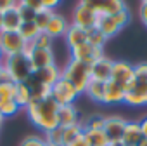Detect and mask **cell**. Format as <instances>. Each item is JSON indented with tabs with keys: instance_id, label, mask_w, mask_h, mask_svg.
I'll return each instance as SVG.
<instances>
[{
	"instance_id": "8d00e7d4",
	"label": "cell",
	"mask_w": 147,
	"mask_h": 146,
	"mask_svg": "<svg viewBox=\"0 0 147 146\" xmlns=\"http://www.w3.org/2000/svg\"><path fill=\"white\" fill-rule=\"evenodd\" d=\"M18 0H0V14H5L12 9H16Z\"/></svg>"
},
{
	"instance_id": "ffe728a7",
	"label": "cell",
	"mask_w": 147,
	"mask_h": 146,
	"mask_svg": "<svg viewBox=\"0 0 147 146\" xmlns=\"http://www.w3.org/2000/svg\"><path fill=\"white\" fill-rule=\"evenodd\" d=\"M121 141L125 146H138V143L142 141V132H140L138 122H126Z\"/></svg>"
},
{
	"instance_id": "7a4b0ae2",
	"label": "cell",
	"mask_w": 147,
	"mask_h": 146,
	"mask_svg": "<svg viewBox=\"0 0 147 146\" xmlns=\"http://www.w3.org/2000/svg\"><path fill=\"white\" fill-rule=\"evenodd\" d=\"M125 104L135 108L147 106V63L135 64L133 80L125 92Z\"/></svg>"
},
{
	"instance_id": "7c38bea8",
	"label": "cell",
	"mask_w": 147,
	"mask_h": 146,
	"mask_svg": "<svg viewBox=\"0 0 147 146\" xmlns=\"http://www.w3.org/2000/svg\"><path fill=\"white\" fill-rule=\"evenodd\" d=\"M125 127H126V120L118 117V115H111V117H106V123H104V132L109 139V143H114V141H121L123 137V132H125Z\"/></svg>"
},
{
	"instance_id": "e0dca14e",
	"label": "cell",
	"mask_w": 147,
	"mask_h": 146,
	"mask_svg": "<svg viewBox=\"0 0 147 146\" xmlns=\"http://www.w3.org/2000/svg\"><path fill=\"white\" fill-rule=\"evenodd\" d=\"M23 84L30 89L33 99H43V98H49V96H50V87L45 85V84H42V82L33 75V73L28 77V80L23 82Z\"/></svg>"
},
{
	"instance_id": "d6986e66",
	"label": "cell",
	"mask_w": 147,
	"mask_h": 146,
	"mask_svg": "<svg viewBox=\"0 0 147 146\" xmlns=\"http://www.w3.org/2000/svg\"><path fill=\"white\" fill-rule=\"evenodd\" d=\"M64 38H66V44H67L69 49H75V47H80V45L87 44V31L75 26V25H69Z\"/></svg>"
},
{
	"instance_id": "7bdbcfd3",
	"label": "cell",
	"mask_w": 147,
	"mask_h": 146,
	"mask_svg": "<svg viewBox=\"0 0 147 146\" xmlns=\"http://www.w3.org/2000/svg\"><path fill=\"white\" fill-rule=\"evenodd\" d=\"M138 146H147V137H142V141L138 143Z\"/></svg>"
},
{
	"instance_id": "5bb4252c",
	"label": "cell",
	"mask_w": 147,
	"mask_h": 146,
	"mask_svg": "<svg viewBox=\"0 0 147 146\" xmlns=\"http://www.w3.org/2000/svg\"><path fill=\"white\" fill-rule=\"evenodd\" d=\"M104 104L113 106V104H121L125 103V89L118 84H114L113 80L104 84Z\"/></svg>"
},
{
	"instance_id": "ee69618b",
	"label": "cell",
	"mask_w": 147,
	"mask_h": 146,
	"mask_svg": "<svg viewBox=\"0 0 147 146\" xmlns=\"http://www.w3.org/2000/svg\"><path fill=\"white\" fill-rule=\"evenodd\" d=\"M2 18H4V14H0V31H2Z\"/></svg>"
},
{
	"instance_id": "44dd1931",
	"label": "cell",
	"mask_w": 147,
	"mask_h": 146,
	"mask_svg": "<svg viewBox=\"0 0 147 146\" xmlns=\"http://www.w3.org/2000/svg\"><path fill=\"white\" fill-rule=\"evenodd\" d=\"M97 28L100 30V33L109 40L111 37H114L121 26L118 25V21L114 19V16H99V21H97Z\"/></svg>"
},
{
	"instance_id": "ab89813d",
	"label": "cell",
	"mask_w": 147,
	"mask_h": 146,
	"mask_svg": "<svg viewBox=\"0 0 147 146\" xmlns=\"http://www.w3.org/2000/svg\"><path fill=\"white\" fill-rule=\"evenodd\" d=\"M138 125H140V132H142V137H147V117H144V118L138 122Z\"/></svg>"
},
{
	"instance_id": "4dcf8cb0",
	"label": "cell",
	"mask_w": 147,
	"mask_h": 146,
	"mask_svg": "<svg viewBox=\"0 0 147 146\" xmlns=\"http://www.w3.org/2000/svg\"><path fill=\"white\" fill-rule=\"evenodd\" d=\"M104 123H106V117L92 115L83 122V129L85 130H104Z\"/></svg>"
},
{
	"instance_id": "3957f363",
	"label": "cell",
	"mask_w": 147,
	"mask_h": 146,
	"mask_svg": "<svg viewBox=\"0 0 147 146\" xmlns=\"http://www.w3.org/2000/svg\"><path fill=\"white\" fill-rule=\"evenodd\" d=\"M61 78L69 82L73 87L76 89L78 94H85L88 84L92 82V73H90V64L69 59L67 64L61 70Z\"/></svg>"
},
{
	"instance_id": "ac0fdd59",
	"label": "cell",
	"mask_w": 147,
	"mask_h": 146,
	"mask_svg": "<svg viewBox=\"0 0 147 146\" xmlns=\"http://www.w3.org/2000/svg\"><path fill=\"white\" fill-rule=\"evenodd\" d=\"M33 75H35L42 84L52 87V85L61 78V70H59L55 64H52V66H47V68H42V70H35Z\"/></svg>"
},
{
	"instance_id": "8992f818",
	"label": "cell",
	"mask_w": 147,
	"mask_h": 146,
	"mask_svg": "<svg viewBox=\"0 0 147 146\" xmlns=\"http://www.w3.org/2000/svg\"><path fill=\"white\" fill-rule=\"evenodd\" d=\"M26 40L21 37L19 31H0V50L4 57L23 54Z\"/></svg>"
},
{
	"instance_id": "4316f807",
	"label": "cell",
	"mask_w": 147,
	"mask_h": 146,
	"mask_svg": "<svg viewBox=\"0 0 147 146\" xmlns=\"http://www.w3.org/2000/svg\"><path fill=\"white\" fill-rule=\"evenodd\" d=\"M16 89H18V84H14L11 80L0 82V103L2 101H12L16 98Z\"/></svg>"
},
{
	"instance_id": "52a82bcc",
	"label": "cell",
	"mask_w": 147,
	"mask_h": 146,
	"mask_svg": "<svg viewBox=\"0 0 147 146\" xmlns=\"http://www.w3.org/2000/svg\"><path fill=\"white\" fill-rule=\"evenodd\" d=\"M97 21H99V16L87 5V2L83 0V2H80L75 11H73V23L71 25H75L85 31L92 30V28H97Z\"/></svg>"
},
{
	"instance_id": "f6af8a7d",
	"label": "cell",
	"mask_w": 147,
	"mask_h": 146,
	"mask_svg": "<svg viewBox=\"0 0 147 146\" xmlns=\"http://www.w3.org/2000/svg\"><path fill=\"white\" fill-rule=\"evenodd\" d=\"M4 120H5V118H4L2 115H0V127H2V123H4Z\"/></svg>"
},
{
	"instance_id": "ba28073f",
	"label": "cell",
	"mask_w": 147,
	"mask_h": 146,
	"mask_svg": "<svg viewBox=\"0 0 147 146\" xmlns=\"http://www.w3.org/2000/svg\"><path fill=\"white\" fill-rule=\"evenodd\" d=\"M135 75V66L126 63V61H114L113 64V73H111V80L118 85H121L126 92V89L130 87L131 80Z\"/></svg>"
},
{
	"instance_id": "1f68e13d",
	"label": "cell",
	"mask_w": 147,
	"mask_h": 146,
	"mask_svg": "<svg viewBox=\"0 0 147 146\" xmlns=\"http://www.w3.org/2000/svg\"><path fill=\"white\" fill-rule=\"evenodd\" d=\"M21 108L18 106V103L12 99V101H2L0 103V115L4 118H9V117H14Z\"/></svg>"
},
{
	"instance_id": "bcb514c9",
	"label": "cell",
	"mask_w": 147,
	"mask_h": 146,
	"mask_svg": "<svg viewBox=\"0 0 147 146\" xmlns=\"http://www.w3.org/2000/svg\"><path fill=\"white\" fill-rule=\"evenodd\" d=\"M4 61V54H2V50H0V63Z\"/></svg>"
},
{
	"instance_id": "6da1fadb",
	"label": "cell",
	"mask_w": 147,
	"mask_h": 146,
	"mask_svg": "<svg viewBox=\"0 0 147 146\" xmlns=\"http://www.w3.org/2000/svg\"><path fill=\"white\" fill-rule=\"evenodd\" d=\"M24 110L28 113L30 122L35 127L42 129L43 132H49V130H52L59 125V122H57L59 104L50 96L43 98V99H33Z\"/></svg>"
},
{
	"instance_id": "603a6c76",
	"label": "cell",
	"mask_w": 147,
	"mask_h": 146,
	"mask_svg": "<svg viewBox=\"0 0 147 146\" xmlns=\"http://www.w3.org/2000/svg\"><path fill=\"white\" fill-rule=\"evenodd\" d=\"M85 129H83V122L80 120L78 123L75 125H69V127H62V141H64V146H67L69 143H73L80 134H83Z\"/></svg>"
},
{
	"instance_id": "7402d4cb",
	"label": "cell",
	"mask_w": 147,
	"mask_h": 146,
	"mask_svg": "<svg viewBox=\"0 0 147 146\" xmlns=\"http://www.w3.org/2000/svg\"><path fill=\"white\" fill-rule=\"evenodd\" d=\"M16 7H18V4H16ZM21 25H23V19H21L18 9L5 12L2 18V31H19Z\"/></svg>"
},
{
	"instance_id": "4fadbf2b",
	"label": "cell",
	"mask_w": 147,
	"mask_h": 146,
	"mask_svg": "<svg viewBox=\"0 0 147 146\" xmlns=\"http://www.w3.org/2000/svg\"><path fill=\"white\" fill-rule=\"evenodd\" d=\"M67 28H69V25H67L66 18L62 14H59V12H54L52 18H50V21H49V25H47V28H45V33L50 38L55 40L59 37H64L66 31H67Z\"/></svg>"
},
{
	"instance_id": "f546056e",
	"label": "cell",
	"mask_w": 147,
	"mask_h": 146,
	"mask_svg": "<svg viewBox=\"0 0 147 146\" xmlns=\"http://www.w3.org/2000/svg\"><path fill=\"white\" fill-rule=\"evenodd\" d=\"M19 33H21V37L26 40V42H31V40H35L42 31L36 28V25L31 21V23H23L21 25V28H19Z\"/></svg>"
},
{
	"instance_id": "8fae6325",
	"label": "cell",
	"mask_w": 147,
	"mask_h": 146,
	"mask_svg": "<svg viewBox=\"0 0 147 146\" xmlns=\"http://www.w3.org/2000/svg\"><path fill=\"white\" fill-rule=\"evenodd\" d=\"M113 64L114 61L109 59L107 56H102L100 59H97L94 64H90V73H92V80L95 82H109L111 80V73H113Z\"/></svg>"
},
{
	"instance_id": "2e32d148",
	"label": "cell",
	"mask_w": 147,
	"mask_h": 146,
	"mask_svg": "<svg viewBox=\"0 0 147 146\" xmlns=\"http://www.w3.org/2000/svg\"><path fill=\"white\" fill-rule=\"evenodd\" d=\"M57 122L61 127H69L80 122V113L75 104H67V106H59L57 111Z\"/></svg>"
},
{
	"instance_id": "60d3db41",
	"label": "cell",
	"mask_w": 147,
	"mask_h": 146,
	"mask_svg": "<svg viewBox=\"0 0 147 146\" xmlns=\"http://www.w3.org/2000/svg\"><path fill=\"white\" fill-rule=\"evenodd\" d=\"M4 80H9V78H7V73H5V68H4V64L0 63V82H4Z\"/></svg>"
},
{
	"instance_id": "5b68a950",
	"label": "cell",
	"mask_w": 147,
	"mask_h": 146,
	"mask_svg": "<svg viewBox=\"0 0 147 146\" xmlns=\"http://www.w3.org/2000/svg\"><path fill=\"white\" fill-rule=\"evenodd\" d=\"M78 92L69 82H66L64 78H59L52 87H50V98L59 104V106H67V104H75V101L78 99Z\"/></svg>"
},
{
	"instance_id": "9a60e30c",
	"label": "cell",
	"mask_w": 147,
	"mask_h": 146,
	"mask_svg": "<svg viewBox=\"0 0 147 146\" xmlns=\"http://www.w3.org/2000/svg\"><path fill=\"white\" fill-rule=\"evenodd\" d=\"M30 63L35 71V70H42V68L55 64V57H54V52L49 49H35L30 54Z\"/></svg>"
},
{
	"instance_id": "e575fe53",
	"label": "cell",
	"mask_w": 147,
	"mask_h": 146,
	"mask_svg": "<svg viewBox=\"0 0 147 146\" xmlns=\"http://www.w3.org/2000/svg\"><path fill=\"white\" fill-rule=\"evenodd\" d=\"M21 146H47V143L42 136H28L21 141Z\"/></svg>"
},
{
	"instance_id": "f1b7e54d",
	"label": "cell",
	"mask_w": 147,
	"mask_h": 146,
	"mask_svg": "<svg viewBox=\"0 0 147 146\" xmlns=\"http://www.w3.org/2000/svg\"><path fill=\"white\" fill-rule=\"evenodd\" d=\"M45 143H47V146H64V141H62V127L57 125L55 129L45 132Z\"/></svg>"
},
{
	"instance_id": "f35d334b",
	"label": "cell",
	"mask_w": 147,
	"mask_h": 146,
	"mask_svg": "<svg viewBox=\"0 0 147 146\" xmlns=\"http://www.w3.org/2000/svg\"><path fill=\"white\" fill-rule=\"evenodd\" d=\"M67 146H90V143H88V139H87V136H85V132L83 134H80L73 143H69Z\"/></svg>"
},
{
	"instance_id": "83f0119b",
	"label": "cell",
	"mask_w": 147,
	"mask_h": 146,
	"mask_svg": "<svg viewBox=\"0 0 147 146\" xmlns=\"http://www.w3.org/2000/svg\"><path fill=\"white\" fill-rule=\"evenodd\" d=\"M87 42H88L90 45L97 47V49H104V45H106L107 38L100 33V30H99V28H92V30H88V31H87Z\"/></svg>"
},
{
	"instance_id": "484cf974",
	"label": "cell",
	"mask_w": 147,
	"mask_h": 146,
	"mask_svg": "<svg viewBox=\"0 0 147 146\" xmlns=\"http://www.w3.org/2000/svg\"><path fill=\"white\" fill-rule=\"evenodd\" d=\"M90 146H109V139L104 130H85Z\"/></svg>"
},
{
	"instance_id": "30bf717a",
	"label": "cell",
	"mask_w": 147,
	"mask_h": 146,
	"mask_svg": "<svg viewBox=\"0 0 147 146\" xmlns=\"http://www.w3.org/2000/svg\"><path fill=\"white\" fill-rule=\"evenodd\" d=\"M85 2L97 16H114L119 11L126 9V4L121 2V0H99V2L85 0Z\"/></svg>"
},
{
	"instance_id": "cb8c5ba5",
	"label": "cell",
	"mask_w": 147,
	"mask_h": 146,
	"mask_svg": "<svg viewBox=\"0 0 147 146\" xmlns=\"http://www.w3.org/2000/svg\"><path fill=\"white\" fill-rule=\"evenodd\" d=\"M85 96L88 99H92L94 103H102L104 101V84L102 82H95L92 80L85 91Z\"/></svg>"
},
{
	"instance_id": "b9f144b4",
	"label": "cell",
	"mask_w": 147,
	"mask_h": 146,
	"mask_svg": "<svg viewBox=\"0 0 147 146\" xmlns=\"http://www.w3.org/2000/svg\"><path fill=\"white\" fill-rule=\"evenodd\" d=\"M109 146H125L123 141H114V143H109Z\"/></svg>"
},
{
	"instance_id": "d4e9b609",
	"label": "cell",
	"mask_w": 147,
	"mask_h": 146,
	"mask_svg": "<svg viewBox=\"0 0 147 146\" xmlns=\"http://www.w3.org/2000/svg\"><path fill=\"white\" fill-rule=\"evenodd\" d=\"M14 101L18 103V106L19 108H26L31 101H33V98H31V92H30V89L24 85V84H18V89H16V98H14Z\"/></svg>"
},
{
	"instance_id": "74e56055",
	"label": "cell",
	"mask_w": 147,
	"mask_h": 146,
	"mask_svg": "<svg viewBox=\"0 0 147 146\" xmlns=\"http://www.w3.org/2000/svg\"><path fill=\"white\" fill-rule=\"evenodd\" d=\"M138 18L144 23V26H147V0L138 4Z\"/></svg>"
},
{
	"instance_id": "d590c367",
	"label": "cell",
	"mask_w": 147,
	"mask_h": 146,
	"mask_svg": "<svg viewBox=\"0 0 147 146\" xmlns=\"http://www.w3.org/2000/svg\"><path fill=\"white\" fill-rule=\"evenodd\" d=\"M114 19L118 21V25H119L121 28H125V26L128 25V21H130V12H128V7H126V9H123V11H119L118 14H114Z\"/></svg>"
},
{
	"instance_id": "9c48e42d",
	"label": "cell",
	"mask_w": 147,
	"mask_h": 146,
	"mask_svg": "<svg viewBox=\"0 0 147 146\" xmlns=\"http://www.w3.org/2000/svg\"><path fill=\"white\" fill-rule=\"evenodd\" d=\"M102 56H106L104 54V49H97V47L90 45L88 42L83 44V45H80V47L71 49V59L80 61V63H85V64H94Z\"/></svg>"
},
{
	"instance_id": "d6a6232c",
	"label": "cell",
	"mask_w": 147,
	"mask_h": 146,
	"mask_svg": "<svg viewBox=\"0 0 147 146\" xmlns=\"http://www.w3.org/2000/svg\"><path fill=\"white\" fill-rule=\"evenodd\" d=\"M52 11H40V12H36V16H35V25H36V28L40 30V31H45V28H47V25H49V21H50V18H52Z\"/></svg>"
},
{
	"instance_id": "836d02e7",
	"label": "cell",
	"mask_w": 147,
	"mask_h": 146,
	"mask_svg": "<svg viewBox=\"0 0 147 146\" xmlns=\"http://www.w3.org/2000/svg\"><path fill=\"white\" fill-rule=\"evenodd\" d=\"M33 44H35V49H49V50H52L54 38H50L45 31H42V33L33 40Z\"/></svg>"
},
{
	"instance_id": "277c9868",
	"label": "cell",
	"mask_w": 147,
	"mask_h": 146,
	"mask_svg": "<svg viewBox=\"0 0 147 146\" xmlns=\"http://www.w3.org/2000/svg\"><path fill=\"white\" fill-rule=\"evenodd\" d=\"M7 78L14 84H23L28 80V77L33 73V66L30 63V57H26L24 54H16V56H9L4 57L2 61Z\"/></svg>"
}]
</instances>
